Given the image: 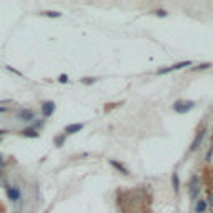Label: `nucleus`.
<instances>
[{
	"label": "nucleus",
	"mask_w": 213,
	"mask_h": 213,
	"mask_svg": "<svg viewBox=\"0 0 213 213\" xmlns=\"http://www.w3.org/2000/svg\"><path fill=\"white\" fill-rule=\"evenodd\" d=\"M207 207H208V203L200 198V200H196V203H195V211L196 213H205L207 211Z\"/></svg>",
	"instance_id": "9"
},
{
	"label": "nucleus",
	"mask_w": 213,
	"mask_h": 213,
	"mask_svg": "<svg viewBox=\"0 0 213 213\" xmlns=\"http://www.w3.org/2000/svg\"><path fill=\"white\" fill-rule=\"evenodd\" d=\"M185 67H191V62H190V60H187V62H180V63H175V65H171V67H167V68H160V70L157 72V75H167V73H170V72L182 70V68H185Z\"/></svg>",
	"instance_id": "1"
},
{
	"label": "nucleus",
	"mask_w": 213,
	"mask_h": 213,
	"mask_svg": "<svg viewBox=\"0 0 213 213\" xmlns=\"http://www.w3.org/2000/svg\"><path fill=\"white\" fill-rule=\"evenodd\" d=\"M203 137H205V130H203V132H200V133L195 137V140H193V143H191V147H190V151H195L196 148H198V145L202 143Z\"/></svg>",
	"instance_id": "10"
},
{
	"label": "nucleus",
	"mask_w": 213,
	"mask_h": 213,
	"mask_svg": "<svg viewBox=\"0 0 213 213\" xmlns=\"http://www.w3.org/2000/svg\"><path fill=\"white\" fill-rule=\"evenodd\" d=\"M193 107H195V102H191V100H188V102H177V103L173 105V110L177 113H187V112H190Z\"/></svg>",
	"instance_id": "2"
},
{
	"label": "nucleus",
	"mask_w": 213,
	"mask_h": 213,
	"mask_svg": "<svg viewBox=\"0 0 213 213\" xmlns=\"http://www.w3.org/2000/svg\"><path fill=\"white\" fill-rule=\"evenodd\" d=\"M43 15H47V17H53V18H58L60 17V15H62V14H60V12H43Z\"/></svg>",
	"instance_id": "14"
},
{
	"label": "nucleus",
	"mask_w": 213,
	"mask_h": 213,
	"mask_svg": "<svg viewBox=\"0 0 213 213\" xmlns=\"http://www.w3.org/2000/svg\"><path fill=\"white\" fill-rule=\"evenodd\" d=\"M2 133H5V132H0V135H2Z\"/></svg>",
	"instance_id": "22"
},
{
	"label": "nucleus",
	"mask_w": 213,
	"mask_h": 213,
	"mask_svg": "<svg viewBox=\"0 0 213 213\" xmlns=\"http://www.w3.org/2000/svg\"><path fill=\"white\" fill-rule=\"evenodd\" d=\"M7 195H9V198L12 200V202H18L20 200V190H17V188H7Z\"/></svg>",
	"instance_id": "7"
},
{
	"label": "nucleus",
	"mask_w": 213,
	"mask_h": 213,
	"mask_svg": "<svg viewBox=\"0 0 213 213\" xmlns=\"http://www.w3.org/2000/svg\"><path fill=\"white\" fill-rule=\"evenodd\" d=\"M63 140H65V137H58V138H57V140H55L57 147H60V145H62V143H63Z\"/></svg>",
	"instance_id": "18"
},
{
	"label": "nucleus",
	"mask_w": 213,
	"mask_h": 213,
	"mask_svg": "<svg viewBox=\"0 0 213 213\" xmlns=\"http://www.w3.org/2000/svg\"><path fill=\"white\" fill-rule=\"evenodd\" d=\"M198 193H200V177L198 175H193L190 178V196L193 200H196Z\"/></svg>",
	"instance_id": "3"
},
{
	"label": "nucleus",
	"mask_w": 213,
	"mask_h": 213,
	"mask_svg": "<svg viewBox=\"0 0 213 213\" xmlns=\"http://www.w3.org/2000/svg\"><path fill=\"white\" fill-rule=\"evenodd\" d=\"M58 82H60V83H67V82H68V77H67V75H60Z\"/></svg>",
	"instance_id": "17"
},
{
	"label": "nucleus",
	"mask_w": 213,
	"mask_h": 213,
	"mask_svg": "<svg viewBox=\"0 0 213 213\" xmlns=\"http://www.w3.org/2000/svg\"><path fill=\"white\" fill-rule=\"evenodd\" d=\"M211 67V63H200V65H196V67H191V70H207V68H210Z\"/></svg>",
	"instance_id": "13"
},
{
	"label": "nucleus",
	"mask_w": 213,
	"mask_h": 213,
	"mask_svg": "<svg viewBox=\"0 0 213 213\" xmlns=\"http://www.w3.org/2000/svg\"><path fill=\"white\" fill-rule=\"evenodd\" d=\"M83 128V123H72V125H67L65 127V135H72V133H77Z\"/></svg>",
	"instance_id": "6"
},
{
	"label": "nucleus",
	"mask_w": 213,
	"mask_h": 213,
	"mask_svg": "<svg viewBox=\"0 0 213 213\" xmlns=\"http://www.w3.org/2000/svg\"><path fill=\"white\" fill-rule=\"evenodd\" d=\"M22 135H23V137H28V138H37V137H38V133H37L35 128H27V130H23Z\"/></svg>",
	"instance_id": "12"
},
{
	"label": "nucleus",
	"mask_w": 213,
	"mask_h": 213,
	"mask_svg": "<svg viewBox=\"0 0 213 213\" xmlns=\"http://www.w3.org/2000/svg\"><path fill=\"white\" fill-rule=\"evenodd\" d=\"M171 185H173V191L178 195V191H180V178H178L177 171H173V173H171Z\"/></svg>",
	"instance_id": "11"
},
{
	"label": "nucleus",
	"mask_w": 213,
	"mask_h": 213,
	"mask_svg": "<svg viewBox=\"0 0 213 213\" xmlns=\"http://www.w3.org/2000/svg\"><path fill=\"white\" fill-rule=\"evenodd\" d=\"M155 15H157V17H167L168 12H167V10H157V12H155Z\"/></svg>",
	"instance_id": "16"
},
{
	"label": "nucleus",
	"mask_w": 213,
	"mask_h": 213,
	"mask_svg": "<svg viewBox=\"0 0 213 213\" xmlns=\"http://www.w3.org/2000/svg\"><path fill=\"white\" fill-rule=\"evenodd\" d=\"M82 83L92 85V83H95V78H92V77H85V78H82Z\"/></svg>",
	"instance_id": "15"
},
{
	"label": "nucleus",
	"mask_w": 213,
	"mask_h": 213,
	"mask_svg": "<svg viewBox=\"0 0 213 213\" xmlns=\"http://www.w3.org/2000/svg\"><path fill=\"white\" fill-rule=\"evenodd\" d=\"M18 118L23 122H30V120H34V112H32V110H20Z\"/></svg>",
	"instance_id": "8"
},
{
	"label": "nucleus",
	"mask_w": 213,
	"mask_h": 213,
	"mask_svg": "<svg viewBox=\"0 0 213 213\" xmlns=\"http://www.w3.org/2000/svg\"><path fill=\"white\" fill-rule=\"evenodd\" d=\"M3 157H2V155H0V165H3V160H2Z\"/></svg>",
	"instance_id": "21"
},
{
	"label": "nucleus",
	"mask_w": 213,
	"mask_h": 213,
	"mask_svg": "<svg viewBox=\"0 0 213 213\" xmlns=\"http://www.w3.org/2000/svg\"><path fill=\"white\" fill-rule=\"evenodd\" d=\"M3 112H7V108L5 107H0V113H3Z\"/></svg>",
	"instance_id": "20"
},
{
	"label": "nucleus",
	"mask_w": 213,
	"mask_h": 213,
	"mask_svg": "<svg viewBox=\"0 0 213 213\" xmlns=\"http://www.w3.org/2000/svg\"><path fill=\"white\" fill-rule=\"evenodd\" d=\"M208 205H211V207H213V193L210 195V196H208V202H207Z\"/></svg>",
	"instance_id": "19"
},
{
	"label": "nucleus",
	"mask_w": 213,
	"mask_h": 213,
	"mask_svg": "<svg viewBox=\"0 0 213 213\" xmlns=\"http://www.w3.org/2000/svg\"><path fill=\"white\" fill-rule=\"evenodd\" d=\"M53 112H55V103H53V102H43V103H42V113H43V117L48 118Z\"/></svg>",
	"instance_id": "4"
},
{
	"label": "nucleus",
	"mask_w": 213,
	"mask_h": 213,
	"mask_svg": "<svg viewBox=\"0 0 213 213\" xmlns=\"http://www.w3.org/2000/svg\"><path fill=\"white\" fill-rule=\"evenodd\" d=\"M110 165L113 167L117 171H120L122 175H130V171H128V168H127L125 165H122V163H118L117 160H110Z\"/></svg>",
	"instance_id": "5"
}]
</instances>
